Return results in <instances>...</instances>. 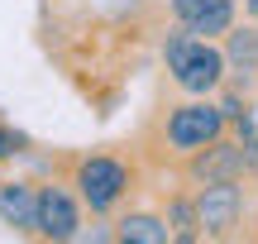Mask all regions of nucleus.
Listing matches in <instances>:
<instances>
[{
    "instance_id": "nucleus-1",
    "label": "nucleus",
    "mask_w": 258,
    "mask_h": 244,
    "mask_svg": "<svg viewBox=\"0 0 258 244\" xmlns=\"http://www.w3.org/2000/svg\"><path fill=\"white\" fill-rule=\"evenodd\" d=\"M220 130H225V110L220 105H206V101L182 105V110L167 120V139H172L177 149H206L211 139H220Z\"/></svg>"
},
{
    "instance_id": "nucleus-2",
    "label": "nucleus",
    "mask_w": 258,
    "mask_h": 244,
    "mask_svg": "<svg viewBox=\"0 0 258 244\" xmlns=\"http://www.w3.org/2000/svg\"><path fill=\"white\" fill-rule=\"evenodd\" d=\"M77 187H82V197H86L91 211H110L115 201L124 197L129 172H124V163H115V158H91L77 172Z\"/></svg>"
},
{
    "instance_id": "nucleus-3",
    "label": "nucleus",
    "mask_w": 258,
    "mask_h": 244,
    "mask_svg": "<svg viewBox=\"0 0 258 244\" xmlns=\"http://www.w3.org/2000/svg\"><path fill=\"white\" fill-rule=\"evenodd\" d=\"M239 206H244V197H239L234 182H206L191 211H196V225H201L206 235H225V230L239 220Z\"/></svg>"
},
{
    "instance_id": "nucleus-4",
    "label": "nucleus",
    "mask_w": 258,
    "mask_h": 244,
    "mask_svg": "<svg viewBox=\"0 0 258 244\" xmlns=\"http://www.w3.org/2000/svg\"><path fill=\"white\" fill-rule=\"evenodd\" d=\"M172 72H177V86H182V91L201 96V91H211V86H220L225 57L215 53V48L206 43V38H191V48L182 53V63H177Z\"/></svg>"
},
{
    "instance_id": "nucleus-5",
    "label": "nucleus",
    "mask_w": 258,
    "mask_h": 244,
    "mask_svg": "<svg viewBox=\"0 0 258 244\" xmlns=\"http://www.w3.org/2000/svg\"><path fill=\"white\" fill-rule=\"evenodd\" d=\"M34 230L43 239H72L77 235V206L67 192L43 187L38 192V206H34Z\"/></svg>"
},
{
    "instance_id": "nucleus-6",
    "label": "nucleus",
    "mask_w": 258,
    "mask_h": 244,
    "mask_svg": "<svg viewBox=\"0 0 258 244\" xmlns=\"http://www.w3.org/2000/svg\"><path fill=\"white\" fill-rule=\"evenodd\" d=\"M239 172H244V144L211 139V149L196 158V177H201V182H234Z\"/></svg>"
},
{
    "instance_id": "nucleus-7",
    "label": "nucleus",
    "mask_w": 258,
    "mask_h": 244,
    "mask_svg": "<svg viewBox=\"0 0 258 244\" xmlns=\"http://www.w3.org/2000/svg\"><path fill=\"white\" fill-rule=\"evenodd\" d=\"M34 206H38V192L24 187V182H5L0 187V220L15 230H34Z\"/></svg>"
},
{
    "instance_id": "nucleus-8",
    "label": "nucleus",
    "mask_w": 258,
    "mask_h": 244,
    "mask_svg": "<svg viewBox=\"0 0 258 244\" xmlns=\"http://www.w3.org/2000/svg\"><path fill=\"white\" fill-rule=\"evenodd\" d=\"M234 24V5L230 0H206V10L196 19H186V34L191 38H215V34H230Z\"/></svg>"
},
{
    "instance_id": "nucleus-9",
    "label": "nucleus",
    "mask_w": 258,
    "mask_h": 244,
    "mask_svg": "<svg viewBox=\"0 0 258 244\" xmlns=\"http://www.w3.org/2000/svg\"><path fill=\"white\" fill-rule=\"evenodd\" d=\"M167 235H172V230H167L158 216H129L124 225H120V239L124 244H167Z\"/></svg>"
},
{
    "instance_id": "nucleus-10",
    "label": "nucleus",
    "mask_w": 258,
    "mask_h": 244,
    "mask_svg": "<svg viewBox=\"0 0 258 244\" xmlns=\"http://www.w3.org/2000/svg\"><path fill=\"white\" fill-rule=\"evenodd\" d=\"M230 63L239 72H258V34L244 29V34H230Z\"/></svg>"
},
{
    "instance_id": "nucleus-11",
    "label": "nucleus",
    "mask_w": 258,
    "mask_h": 244,
    "mask_svg": "<svg viewBox=\"0 0 258 244\" xmlns=\"http://www.w3.org/2000/svg\"><path fill=\"white\" fill-rule=\"evenodd\" d=\"M172 235L177 239H196V211L186 206V201H177V206H172Z\"/></svg>"
},
{
    "instance_id": "nucleus-12",
    "label": "nucleus",
    "mask_w": 258,
    "mask_h": 244,
    "mask_svg": "<svg viewBox=\"0 0 258 244\" xmlns=\"http://www.w3.org/2000/svg\"><path fill=\"white\" fill-rule=\"evenodd\" d=\"M186 48H191V34H172V38H167V72L182 63V53H186Z\"/></svg>"
},
{
    "instance_id": "nucleus-13",
    "label": "nucleus",
    "mask_w": 258,
    "mask_h": 244,
    "mask_svg": "<svg viewBox=\"0 0 258 244\" xmlns=\"http://www.w3.org/2000/svg\"><path fill=\"white\" fill-rule=\"evenodd\" d=\"M19 149H24V139H19L15 130H5V125H0V158H15Z\"/></svg>"
},
{
    "instance_id": "nucleus-14",
    "label": "nucleus",
    "mask_w": 258,
    "mask_h": 244,
    "mask_svg": "<svg viewBox=\"0 0 258 244\" xmlns=\"http://www.w3.org/2000/svg\"><path fill=\"white\" fill-rule=\"evenodd\" d=\"M172 10H177V19L186 24V19H196V15L206 10V0H172Z\"/></svg>"
},
{
    "instance_id": "nucleus-15",
    "label": "nucleus",
    "mask_w": 258,
    "mask_h": 244,
    "mask_svg": "<svg viewBox=\"0 0 258 244\" xmlns=\"http://www.w3.org/2000/svg\"><path fill=\"white\" fill-rule=\"evenodd\" d=\"M249 10H253V15H258V0H249Z\"/></svg>"
}]
</instances>
